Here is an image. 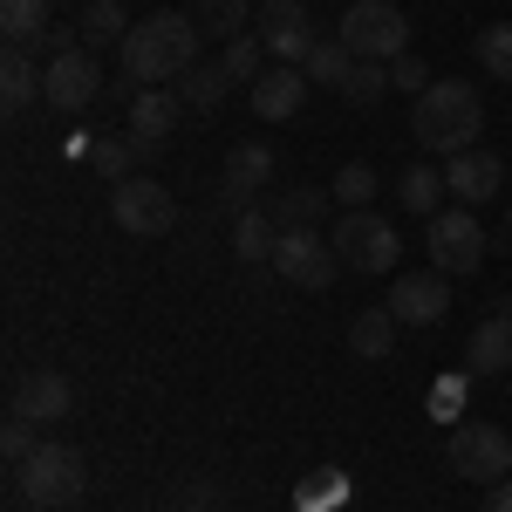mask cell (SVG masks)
Returning a JSON list of instances; mask_svg holds the SVG:
<instances>
[{"label": "cell", "mask_w": 512, "mask_h": 512, "mask_svg": "<svg viewBox=\"0 0 512 512\" xmlns=\"http://www.w3.org/2000/svg\"><path fill=\"white\" fill-rule=\"evenodd\" d=\"M478 69L492 82H512V21H492V28H478Z\"/></svg>", "instance_id": "32"}, {"label": "cell", "mask_w": 512, "mask_h": 512, "mask_svg": "<svg viewBox=\"0 0 512 512\" xmlns=\"http://www.w3.org/2000/svg\"><path fill=\"white\" fill-rule=\"evenodd\" d=\"M301 69H308V82H321V89H342V82L355 76V48L349 41H315V55H308Z\"/></svg>", "instance_id": "29"}, {"label": "cell", "mask_w": 512, "mask_h": 512, "mask_svg": "<svg viewBox=\"0 0 512 512\" xmlns=\"http://www.w3.org/2000/svg\"><path fill=\"white\" fill-rule=\"evenodd\" d=\"M123 76L137 82V89H164V82H178L185 69H198V21L192 14H151V21H137L117 48Z\"/></svg>", "instance_id": "1"}, {"label": "cell", "mask_w": 512, "mask_h": 512, "mask_svg": "<svg viewBox=\"0 0 512 512\" xmlns=\"http://www.w3.org/2000/svg\"><path fill=\"white\" fill-rule=\"evenodd\" d=\"M390 89H410V96H424V89H431L424 62H417V55H396V62H390Z\"/></svg>", "instance_id": "35"}, {"label": "cell", "mask_w": 512, "mask_h": 512, "mask_svg": "<svg viewBox=\"0 0 512 512\" xmlns=\"http://www.w3.org/2000/svg\"><path fill=\"white\" fill-rule=\"evenodd\" d=\"M485 512H512V478H499V485H485Z\"/></svg>", "instance_id": "38"}, {"label": "cell", "mask_w": 512, "mask_h": 512, "mask_svg": "<svg viewBox=\"0 0 512 512\" xmlns=\"http://www.w3.org/2000/svg\"><path fill=\"white\" fill-rule=\"evenodd\" d=\"M451 472L472 478V485L512 478V431H499V424H458L451 431Z\"/></svg>", "instance_id": "8"}, {"label": "cell", "mask_w": 512, "mask_h": 512, "mask_svg": "<svg viewBox=\"0 0 512 512\" xmlns=\"http://www.w3.org/2000/svg\"><path fill=\"white\" fill-rule=\"evenodd\" d=\"M335 499H342V472H321V485H308V492H301V506L315 512V506H335Z\"/></svg>", "instance_id": "36"}, {"label": "cell", "mask_w": 512, "mask_h": 512, "mask_svg": "<svg viewBox=\"0 0 512 512\" xmlns=\"http://www.w3.org/2000/svg\"><path fill=\"white\" fill-rule=\"evenodd\" d=\"M335 205H342V212H369V205H376V164H342V171H335Z\"/></svg>", "instance_id": "30"}, {"label": "cell", "mask_w": 512, "mask_h": 512, "mask_svg": "<svg viewBox=\"0 0 512 512\" xmlns=\"http://www.w3.org/2000/svg\"><path fill=\"white\" fill-rule=\"evenodd\" d=\"M410 130H417V144H424V151H444V158L478 151L485 103H478L472 82H431V89L417 96V110H410Z\"/></svg>", "instance_id": "2"}, {"label": "cell", "mask_w": 512, "mask_h": 512, "mask_svg": "<svg viewBox=\"0 0 512 512\" xmlns=\"http://www.w3.org/2000/svg\"><path fill=\"white\" fill-rule=\"evenodd\" d=\"M328 246H335V260L349 274H396V260H403V239H396V226L383 212H342Z\"/></svg>", "instance_id": "5"}, {"label": "cell", "mask_w": 512, "mask_h": 512, "mask_svg": "<svg viewBox=\"0 0 512 512\" xmlns=\"http://www.w3.org/2000/svg\"><path fill=\"white\" fill-rule=\"evenodd\" d=\"M335 41H349L355 62H396V55H410V14L396 0H349Z\"/></svg>", "instance_id": "4"}, {"label": "cell", "mask_w": 512, "mask_h": 512, "mask_svg": "<svg viewBox=\"0 0 512 512\" xmlns=\"http://www.w3.org/2000/svg\"><path fill=\"white\" fill-rule=\"evenodd\" d=\"M383 89H390V62H355V76L342 82V103L349 110H376Z\"/></svg>", "instance_id": "33"}, {"label": "cell", "mask_w": 512, "mask_h": 512, "mask_svg": "<svg viewBox=\"0 0 512 512\" xmlns=\"http://www.w3.org/2000/svg\"><path fill=\"white\" fill-rule=\"evenodd\" d=\"M424 239H431V267L437 274H478L485 267V226H478V212H465V205H444L431 226H424Z\"/></svg>", "instance_id": "6"}, {"label": "cell", "mask_w": 512, "mask_h": 512, "mask_svg": "<svg viewBox=\"0 0 512 512\" xmlns=\"http://www.w3.org/2000/svg\"><path fill=\"white\" fill-rule=\"evenodd\" d=\"M69 410H76V390L62 369H28L14 383V417H28V424H62Z\"/></svg>", "instance_id": "13"}, {"label": "cell", "mask_w": 512, "mask_h": 512, "mask_svg": "<svg viewBox=\"0 0 512 512\" xmlns=\"http://www.w3.org/2000/svg\"><path fill=\"white\" fill-rule=\"evenodd\" d=\"M465 362H472V376H499V369H512V308H506V301L472 328Z\"/></svg>", "instance_id": "16"}, {"label": "cell", "mask_w": 512, "mask_h": 512, "mask_svg": "<svg viewBox=\"0 0 512 512\" xmlns=\"http://www.w3.org/2000/svg\"><path fill=\"white\" fill-rule=\"evenodd\" d=\"M178 499H185V512H212V506H219V485H212V478H198V485L178 492Z\"/></svg>", "instance_id": "37"}, {"label": "cell", "mask_w": 512, "mask_h": 512, "mask_svg": "<svg viewBox=\"0 0 512 512\" xmlns=\"http://www.w3.org/2000/svg\"><path fill=\"white\" fill-rule=\"evenodd\" d=\"M110 219H117L123 233H137V239H158L178 226V198L164 192L158 178H123V185H110Z\"/></svg>", "instance_id": "7"}, {"label": "cell", "mask_w": 512, "mask_h": 512, "mask_svg": "<svg viewBox=\"0 0 512 512\" xmlns=\"http://www.w3.org/2000/svg\"><path fill=\"white\" fill-rule=\"evenodd\" d=\"M192 21L205 35L233 41V35H246V21H253V0H192Z\"/></svg>", "instance_id": "28"}, {"label": "cell", "mask_w": 512, "mask_h": 512, "mask_svg": "<svg viewBox=\"0 0 512 512\" xmlns=\"http://www.w3.org/2000/svg\"><path fill=\"white\" fill-rule=\"evenodd\" d=\"M308 89H315L308 69H287V62H280V69H267V76L246 89V103H253V117H260V123H287V117H301Z\"/></svg>", "instance_id": "14"}, {"label": "cell", "mask_w": 512, "mask_h": 512, "mask_svg": "<svg viewBox=\"0 0 512 512\" xmlns=\"http://www.w3.org/2000/svg\"><path fill=\"white\" fill-rule=\"evenodd\" d=\"M260 41H267V55H274V62L301 69V62L315 55V21H308V0H267V7H260Z\"/></svg>", "instance_id": "12"}, {"label": "cell", "mask_w": 512, "mask_h": 512, "mask_svg": "<svg viewBox=\"0 0 512 512\" xmlns=\"http://www.w3.org/2000/svg\"><path fill=\"white\" fill-rule=\"evenodd\" d=\"M349 349L362 355V362H383V355L396 349V315L390 308H362V315L349 321Z\"/></svg>", "instance_id": "23"}, {"label": "cell", "mask_w": 512, "mask_h": 512, "mask_svg": "<svg viewBox=\"0 0 512 512\" xmlns=\"http://www.w3.org/2000/svg\"><path fill=\"white\" fill-rule=\"evenodd\" d=\"M55 21H48V0H0V35L7 48H35Z\"/></svg>", "instance_id": "22"}, {"label": "cell", "mask_w": 512, "mask_h": 512, "mask_svg": "<svg viewBox=\"0 0 512 512\" xmlns=\"http://www.w3.org/2000/svg\"><path fill=\"white\" fill-rule=\"evenodd\" d=\"M41 82H48V69L28 62V48H7V55H0V103H7V117H21V110L35 103Z\"/></svg>", "instance_id": "19"}, {"label": "cell", "mask_w": 512, "mask_h": 512, "mask_svg": "<svg viewBox=\"0 0 512 512\" xmlns=\"http://www.w3.org/2000/svg\"><path fill=\"white\" fill-rule=\"evenodd\" d=\"M444 185H451L458 205H492L499 185H506V164L492 151H458V158H444Z\"/></svg>", "instance_id": "15"}, {"label": "cell", "mask_w": 512, "mask_h": 512, "mask_svg": "<svg viewBox=\"0 0 512 512\" xmlns=\"http://www.w3.org/2000/svg\"><path fill=\"white\" fill-rule=\"evenodd\" d=\"M178 110H185V103H178L171 89H137V96H130V137H137L144 151L164 144V137L178 130Z\"/></svg>", "instance_id": "18"}, {"label": "cell", "mask_w": 512, "mask_h": 512, "mask_svg": "<svg viewBox=\"0 0 512 512\" xmlns=\"http://www.w3.org/2000/svg\"><path fill=\"white\" fill-rule=\"evenodd\" d=\"M396 192H403V205H410L417 219H437V212H444L437 198L451 192V185H444V171H431V164H410V171L396 178Z\"/></svg>", "instance_id": "26"}, {"label": "cell", "mask_w": 512, "mask_h": 512, "mask_svg": "<svg viewBox=\"0 0 512 512\" xmlns=\"http://www.w3.org/2000/svg\"><path fill=\"white\" fill-rule=\"evenodd\" d=\"M403 328H437V321L451 315V274H396L390 280V301H383Z\"/></svg>", "instance_id": "11"}, {"label": "cell", "mask_w": 512, "mask_h": 512, "mask_svg": "<svg viewBox=\"0 0 512 512\" xmlns=\"http://www.w3.org/2000/svg\"><path fill=\"white\" fill-rule=\"evenodd\" d=\"M226 96H233V76H226L219 62H198V69H185V76H178V103H185V110H198V117H212Z\"/></svg>", "instance_id": "20"}, {"label": "cell", "mask_w": 512, "mask_h": 512, "mask_svg": "<svg viewBox=\"0 0 512 512\" xmlns=\"http://www.w3.org/2000/svg\"><path fill=\"white\" fill-rule=\"evenodd\" d=\"M103 69H96V55L89 48H69V55H48V82H41V96L62 110V117H82L89 103H103Z\"/></svg>", "instance_id": "9"}, {"label": "cell", "mask_w": 512, "mask_h": 512, "mask_svg": "<svg viewBox=\"0 0 512 512\" xmlns=\"http://www.w3.org/2000/svg\"><path fill=\"white\" fill-rule=\"evenodd\" d=\"M260 55H267V41H260V35H233V41H226L219 69L233 76V89H253V82L267 76V69H260Z\"/></svg>", "instance_id": "31"}, {"label": "cell", "mask_w": 512, "mask_h": 512, "mask_svg": "<svg viewBox=\"0 0 512 512\" xmlns=\"http://www.w3.org/2000/svg\"><path fill=\"white\" fill-rule=\"evenodd\" d=\"M82 41H96V48H110V41H117L123 48V35H130V28H137V21H130V14H123V0H89V7H82Z\"/></svg>", "instance_id": "27"}, {"label": "cell", "mask_w": 512, "mask_h": 512, "mask_svg": "<svg viewBox=\"0 0 512 512\" xmlns=\"http://www.w3.org/2000/svg\"><path fill=\"white\" fill-rule=\"evenodd\" d=\"M35 424H28V417H7V431H0V451H7V465H28V458H35Z\"/></svg>", "instance_id": "34"}, {"label": "cell", "mask_w": 512, "mask_h": 512, "mask_svg": "<svg viewBox=\"0 0 512 512\" xmlns=\"http://www.w3.org/2000/svg\"><path fill=\"white\" fill-rule=\"evenodd\" d=\"M14 478H21V499H28V506L62 512L89 492V458H82L76 444H35V458L14 465Z\"/></svg>", "instance_id": "3"}, {"label": "cell", "mask_w": 512, "mask_h": 512, "mask_svg": "<svg viewBox=\"0 0 512 512\" xmlns=\"http://www.w3.org/2000/svg\"><path fill=\"white\" fill-rule=\"evenodd\" d=\"M506 239H512V212H506Z\"/></svg>", "instance_id": "39"}, {"label": "cell", "mask_w": 512, "mask_h": 512, "mask_svg": "<svg viewBox=\"0 0 512 512\" xmlns=\"http://www.w3.org/2000/svg\"><path fill=\"white\" fill-rule=\"evenodd\" d=\"M328 205H335L328 192H315V185H294V192H280L274 205H267V212H274V226H280V233H315Z\"/></svg>", "instance_id": "21"}, {"label": "cell", "mask_w": 512, "mask_h": 512, "mask_svg": "<svg viewBox=\"0 0 512 512\" xmlns=\"http://www.w3.org/2000/svg\"><path fill=\"white\" fill-rule=\"evenodd\" d=\"M274 178V151L267 144H233V158H226V178H219V192H226V205H253L260 198V185Z\"/></svg>", "instance_id": "17"}, {"label": "cell", "mask_w": 512, "mask_h": 512, "mask_svg": "<svg viewBox=\"0 0 512 512\" xmlns=\"http://www.w3.org/2000/svg\"><path fill=\"white\" fill-rule=\"evenodd\" d=\"M287 287H308V294H321V287H335V274H342V260H335V246L321 233H280L274 260H267Z\"/></svg>", "instance_id": "10"}, {"label": "cell", "mask_w": 512, "mask_h": 512, "mask_svg": "<svg viewBox=\"0 0 512 512\" xmlns=\"http://www.w3.org/2000/svg\"><path fill=\"white\" fill-rule=\"evenodd\" d=\"M274 246H280L274 212H267V205H246L239 226H233V253H239V260H274Z\"/></svg>", "instance_id": "24"}, {"label": "cell", "mask_w": 512, "mask_h": 512, "mask_svg": "<svg viewBox=\"0 0 512 512\" xmlns=\"http://www.w3.org/2000/svg\"><path fill=\"white\" fill-rule=\"evenodd\" d=\"M137 158H144V144L123 130V137H96L89 144V164H96V178H110V185H123V178H137Z\"/></svg>", "instance_id": "25"}]
</instances>
